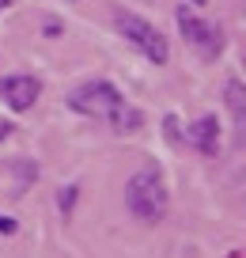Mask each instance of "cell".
I'll return each instance as SVG.
<instances>
[{
  "instance_id": "obj_1",
  "label": "cell",
  "mask_w": 246,
  "mask_h": 258,
  "mask_svg": "<svg viewBox=\"0 0 246 258\" xmlns=\"http://www.w3.org/2000/svg\"><path fill=\"white\" fill-rule=\"evenodd\" d=\"M68 106H72V110H79V114H88V118L114 121V129H136V121H140V114L129 110V106L121 103L118 88L106 84V80L79 84V88L68 95Z\"/></svg>"
},
{
  "instance_id": "obj_2",
  "label": "cell",
  "mask_w": 246,
  "mask_h": 258,
  "mask_svg": "<svg viewBox=\"0 0 246 258\" xmlns=\"http://www.w3.org/2000/svg\"><path fill=\"white\" fill-rule=\"evenodd\" d=\"M125 205L140 220H163L167 217V186L159 171H136L125 182Z\"/></svg>"
},
{
  "instance_id": "obj_3",
  "label": "cell",
  "mask_w": 246,
  "mask_h": 258,
  "mask_svg": "<svg viewBox=\"0 0 246 258\" xmlns=\"http://www.w3.org/2000/svg\"><path fill=\"white\" fill-rule=\"evenodd\" d=\"M118 31L125 34V42H133L148 61L155 64H167V38L140 16H129V12H118Z\"/></svg>"
},
{
  "instance_id": "obj_4",
  "label": "cell",
  "mask_w": 246,
  "mask_h": 258,
  "mask_svg": "<svg viewBox=\"0 0 246 258\" xmlns=\"http://www.w3.org/2000/svg\"><path fill=\"white\" fill-rule=\"evenodd\" d=\"M178 27H182V38L190 42V46H197L205 57H216L223 49V34H220V27H208V23H201L193 12H186V8H178Z\"/></svg>"
},
{
  "instance_id": "obj_5",
  "label": "cell",
  "mask_w": 246,
  "mask_h": 258,
  "mask_svg": "<svg viewBox=\"0 0 246 258\" xmlns=\"http://www.w3.org/2000/svg\"><path fill=\"white\" fill-rule=\"evenodd\" d=\"M38 91H42V84L34 80V76H4V80H0V99H4L12 110H31Z\"/></svg>"
},
{
  "instance_id": "obj_6",
  "label": "cell",
  "mask_w": 246,
  "mask_h": 258,
  "mask_svg": "<svg viewBox=\"0 0 246 258\" xmlns=\"http://www.w3.org/2000/svg\"><path fill=\"white\" fill-rule=\"evenodd\" d=\"M193 145H197L205 156H216V152H220V129H216V118H212V114H208V118H201L197 125H193Z\"/></svg>"
},
{
  "instance_id": "obj_7",
  "label": "cell",
  "mask_w": 246,
  "mask_h": 258,
  "mask_svg": "<svg viewBox=\"0 0 246 258\" xmlns=\"http://www.w3.org/2000/svg\"><path fill=\"white\" fill-rule=\"evenodd\" d=\"M227 106H231V114H235V121L246 118V91H242V84H238V80L227 84Z\"/></svg>"
},
{
  "instance_id": "obj_8",
  "label": "cell",
  "mask_w": 246,
  "mask_h": 258,
  "mask_svg": "<svg viewBox=\"0 0 246 258\" xmlns=\"http://www.w3.org/2000/svg\"><path fill=\"white\" fill-rule=\"evenodd\" d=\"M12 129H16V125H12V121H8V118H0V145H4V141H8V137H12Z\"/></svg>"
},
{
  "instance_id": "obj_9",
  "label": "cell",
  "mask_w": 246,
  "mask_h": 258,
  "mask_svg": "<svg viewBox=\"0 0 246 258\" xmlns=\"http://www.w3.org/2000/svg\"><path fill=\"white\" fill-rule=\"evenodd\" d=\"M8 4H12V0H0V12H4V8H8Z\"/></svg>"
},
{
  "instance_id": "obj_10",
  "label": "cell",
  "mask_w": 246,
  "mask_h": 258,
  "mask_svg": "<svg viewBox=\"0 0 246 258\" xmlns=\"http://www.w3.org/2000/svg\"><path fill=\"white\" fill-rule=\"evenodd\" d=\"M193 4H205V0H193Z\"/></svg>"
}]
</instances>
